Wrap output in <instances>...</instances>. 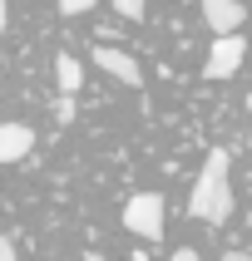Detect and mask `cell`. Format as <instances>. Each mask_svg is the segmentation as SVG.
<instances>
[{
	"label": "cell",
	"instance_id": "1",
	"mask_svg": "<svg viewBox=\"0 0 252 261\" xmlns=\"http://www.w3.org/2000/svg\"><path fill=\"white\" fill-rule=\"evenodd\" d=\"M188 217L208 222V227H222L233 217V153L227 148H213L203 158V173H198L188 197Z\"/></svg>",
	"mask_w": 252,
	"mask_h": 261
},
{
	"label": "cell",
	"instance_id": "2",
	"mask_svg": "<svg viewBox=\"0 0 252 261\" xmlns=\"http://www.w3.org/2000/svg\"><path fill=\"white\" fill-rule=\"evenodd\" d=\"M163 222H168V207H163L158 192H133L129 202H124V227L133 237H144V242H158Z\"/></svg>",
	"mask_w": 252,
	"mask_h": 261
},
{
	"label": "cell",
	"instance_id": "11",
	"mask_svg": "<svg viewBox=\"0 0 252 261\" xmlns=\"http://www.w3.org/2000/svg\"><path fill=\"white\" fill-rule=\"evenodd\" d=\"M0 261H20V256H15V242H10V237H0Z\"/></svg>",
	"mask_w": 252,
	"mask_h": 261
},
{
	"label": "cell",
	"instance_id": "4",
	"mask_svg": "<svg viewBox=\"0 0 252 261\" xmlns=\"http://www.w3.org/2000/svg\"><path fill=\"white\" fill-rule=\"evenodd\" d=\"M94 64H99L109 79H119V84H129V89H139L144 84V69H139V59L129 55V49H114V44H99L94 49Z\"/></svg>",
	"mask_w": 252,
	"mask_h": 261
},
{
	"label": "cell",
	"instance_id": "14",
	"mask_svg": "<svg viewBox=\"0 0 252 261\" xmlns=\"http://www.w3.org/2000/svg\"><path fill=\"white\" fill-rule=\"evenodd\" d=\"M10 25V5H5V0H0V30Z\"/></svg>",
	"mask_w": 252,
	"mask_h": 261
},
{
	"label": "cell",
	"instance_id": "7",
	"mask_svg": "<svg viewBox=\"0 0 252 261\" xmlns=\"http://www.w3.org/2000/svg\"><path fill=\"white\" fill-rule=\"evenodd\" d=\"M55 84H59V94H79V84H84V64L74 55H59L55 59Z\"/></svg>",
	"mask_w": 252,
	"mask_h": 261
},
{
	"label": "cell",
	"instance_id": "10",
	"mask_svg": "<svg viewBox=\"0 0 252 261\" xmlns=\"http://www.w3.org/2000/svg\"><path fill=\"white\" fill-rule=\"evenodd\" d=\"M94 10V0H59V15H84Z\"/></svg>",
	"mask_w": 252,
	"mask_h": 261
},
{
	"label": "cell",
	"instance_id": "6",
	"mask_svg": "<svg viewBox=\"0 0 252 261\" xmlns=\"http://www.w3.org/2000/svg\"><path fill=\"white\" fill-rule=\"evenodd\" d=\"M30 148H35L30 123H0V163H25Z\"/></svg>",
	"mask_w": 252,
	"mask_h": 261
},
{
	"label": "cell",
	"instance_id": "3",
	"mask_svg": "<svg viewBox=\"0 0 252 261\" xmlns=\"http://www.w3.org/2000/svg\"><path fill=\"white\" fill-rule=\"evenodd\" d=\"M242 59H247V40H242L237 30H227V35H218V40H213V49H208L203 79H233V74L242 69Z\"/></svg>",
	"mask_w": 252,
	"mask_h": 261
},
{
	"label": "cell",
	"instance_id": "12",
	"mask_svg": "<svg viewBox=\"0 0 252 261\" xmlns=\"http://www.w3.org/2000/svg\"><path fill=\"white\" fill-rule=\"evenodd\" d=\"M168 261H203V256H198V251H193V247H178V251H173V256H168Z\"/></svg>",
	"mask_w": 252,
	"mask_h": 261
},
{
	"label": "cell",
	"instance_id": "8",
	"mask_svg": "<svg viewBox=\"0 0 252 261\" xmlns=\"http://www.w3.org/2000/svg\"><path fill=\"white\" fill-rule=\"evenodd\" d=\"M114 10L124 15V20H144V10H148V5H144V0H114Z\"/></svg>",
	"mask_w": 252,
	"mask_h": 261
},
{
	"label": "cell",
	"instance_id": "5",
	"mask_svg": "<svg viewBox=\"0 0 252 261\" xmlns=\"http://www.w3.org/2000/svg\"><path fill=\"white\" fill-rule=\"evenodd\" d=\"M247 20V5L242 0H203V25L213 35H227V30H242Z\"/></svg>",
	"mask_w": 252,
	"mask_h": 261
},
{
	"label": "cell",
	"instance_id": "13",
	"mask_svg": "<svg viewBox=\"0 0 252 261\" xmlns=\"http://www.w3.org/2000/svg\"><path fill=\"white\" fill-rule=\"evenodd\" d=\"M222 261H252V251H227Z\"/></svg>",
	"mask_w": 252,
	"mask_h": 261
},
{
	"label": "cell",
	"instance_id": "9",
	"mask_svg": "<svg viewBox=\"0 0 252 261\" xmlns=\"http://www.w3.org/2000/svg\"><path fill=\"white\" fill-rule=\"evenodd\" d=\"M55 118H59V123H70V118H74V94H59V103H55Z\"/></svg>",
	"mask_w": 252,
	"mask_h": 261
}]
</instances>
